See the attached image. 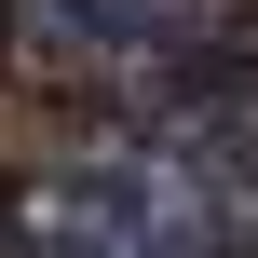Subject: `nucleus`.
Instances as JSON below:
<instances>
[{
  "label": "nucleus",
  "instance_id": "1",
  "mask_svg": "<svg viewBox=\"0 0 258 258\" xmlns=\"http://www.w3.org/2000/svg\"><path fill=\"white\" fill-rule=\"evenodd\" d=\"M245 231H258V204L218 163H190L163 122L136 150L0 177V258H231Z\"/></svg>",
  "mask_w": 258,
  "mask_h": 258
},
{
  "label": "nucleus",
  "instance_id": "2",
  "mask_svg": "<svg viewBox=\"0 0 258 258\" xmlns=\"http://www.w3.org/2000/svg\"><path fill=\"white\" fill-rule=\"evenodd\" d=\"M218 14L231 0H0V41L41 82H122V95H150V82H177L218 41Z\"/></svg>",
  "mask_w": 258,
  "mask_h": 258
}]
</instances>
